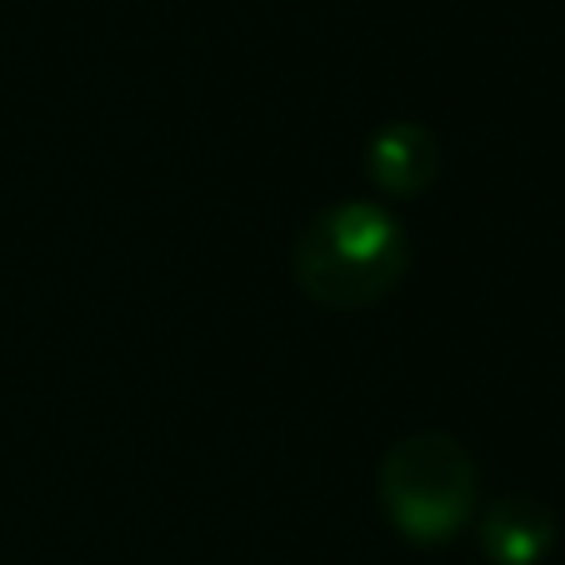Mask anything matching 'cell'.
<instances>
[{
	"label": "cell",
	"instance_id": "obj_1",
	"mask_svg": "<svg viewBox=\"0 0 565 565\" xmlns=\"http://www.w3.org/2000/svg\"><path fill=\"white\" fill-rule=\"evenodd\" d=\"M411 270V235L381 201H335L306 221L290 250L300 296L320 310H371Z\"/></svg>",
	"mask_w": 565,
	"mask_h": 565
},
{
	"label": "cell",
	"instance_id": "obj_2",
	"mask_svg": "<svg viewBox=\"0 0 565 565\" xmlns=\"http://www.w3.org/2000/svg\"><path fill=\"white\" fill-rule=\"evenodd\" d=\"M375 495L391 531L411 545L456 541L480 511V476L470 450L446 430H416L385 450Z\"/></svg>",
	"mask_w": 565,
	"mask_h": 565
},
{
	"label": "cell",
	"instance_id": "obj_3",
	"mask_svg": "<svg viewBox=\"0 0 565 565\" xmlns=\"http://www.w3.org/2000/svg\"><path fill=\"white\" fill-rule=\"evenodd\" d=\"M365 175L391 201H416L440 175V140L416 120H385L365 140Z\"/></svg>",
	"mask_w": 565,
	"mask_h": 565
},
{
	"label": "cell",
	"instance_id": "obj_4",
	"mask_svg": "<svg viewBox=\"0 0 565 565\" xmlns=\"http://www.w3.org/2000/svg\"><path fill=\"white\" fill-rule=\"evenodd\" d=\"M476 541L491 565H541L561 541V525L535 495H501L476 511Z\"/></svg>",
	"mask_w": 565,
	"mask_h": 565
}]
</instances>
